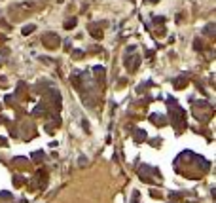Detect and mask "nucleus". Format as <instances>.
Listing matches in <instances>:
<instances>
[{"label":"nucleus","mask_w":216,"mask_h":203,"mask_svg":"<svg viewBox=\"0 0 216 203\" xmlns=\"http://www.w3.org/2000/svg\"><path fill=\"white\" fill-rule=\"evenodd\" d=\"M32 188H44L46 184H48V175H46V171L44 169H40V171H36V175H34V178H32Z\"/></svg>","instance_id":"nucleus-2"},{"label":"nucleus","mask_w":216,"mask_h":203,"mask_svg":"<svg viewBox=\"0 0 216 203\" xmlns=\"http://www.w3.org/2000/svg\"><path fill=\"white\" fill-rule=\"evenodd\" d=\"M82 123H84V129H86V131H89V123H87V120H84Z\"/></svg>","instance_id":"nucleus-14"},{"label":"nucleus","mask_w":216,"mask_h":203,"mask_svg":"<svg viewBox=\"0 0 216 203\" xmlns=\"http://www.w3.org/2000/svg\"><path fill=\"white\" fill-rule=\"evenodd\" d=\"M150 120H152V122L154 123H159V127H163V125H165V118H163V116H159V114H152V116H150Z\"/></svg>","instance_id":"nucleus-5"},{"label":"nucleus","mask_w":216,"mask_h":203,"mask_svg":"<svg viewBox=\"0 0 216 203\" xmlns=\"http://www.w3.org/2000/svg\"><path fill=\"white\" fill-rule=\"evenodd\" d=\"M169 106H171V112H169V114H171V122L176 125V129L184 127L186 125V112L180 108L173 99H169Z\"/></svg>","instance_id":"nucleus-1"},{"label":"nucleus","mask_w":216,"mask_h":203,"mask_svg":"<svg viewBox=\"0 0 216 203\" xmlns=\"http://www.w3.org/2000/svg\"><path fill=\"white\" fill-rule=\"evenodd\" d=\"M0 198H6V199H10V198H12V194H10V192H0Z\"/></svg>","instance_id":"nucleus-11"},{"label":"nucleus","mask_w":216,"mask_h":203,"mask_svg":"<svg viewBox=\"0 0 216 203\" xmlns=\"http://www.w3.org/2000/svg\"><path fill=\"white\" fill-rule=\"evenodd\" d=\"M72 55H74V59H80L82 55H84V51H74V53H72Z\"/></svg>","instance_id":"nucleus-12"},{"label":"nucleus","mask_w":216,"mask_h":203,"mask_svg":"<svg viewBox=\"0 0 216 203\" xmlns=\"http://www.w3.org/2000/svg\"><path fill=\"white\" fill-rule=\"evenodd\" d=\"M32 31H34V25H27V27L23 29V34H25V36H27V34H31Z\"/></svg>","instance_id":"nucleus-9"},{"label":"nucleus","mask_w":216,"mask_h":203,"mask_svg":"<svg viewBox=\"0 0 216 203\" xmlns=\"http://www.w3.org/2000/svg\"><path fill=\"white\" fill-rule=\"evenodd\" d=\"M44 44L48 46V48H55V46L59 44V38L55 36L53 32H51V34H46V36H44Z\"/></svg>","instance_id":"nucleus-3"},{"label":"nucleus","mask_w":216,"mask_h":203,"mask_svg":"<svg viewBox=\"0 0 216 203\" xmlns=\"http://www.w3.org/2000/svg\"><path fill=\"white\" fill-rule=\"evenodd\" d=\"M74 27H76V19H74V17L68 19V21L65 23V29H74Z\"/></svg>","instance_id":"nucleus-8"},{"label":"nucleus","mask_w":216,"mask_h":203,"mask_svg":"<svg viewBox=\"0 0 216 203\" xmlns=\"http://www.w3.org/2000/svg\"><path fill=\"white\" fill-rule=\"evenodd\" d=\"M19 203H27V199H21V201H19Z\"/></svg>","instance_id":"nucleus-15"},{"label":"nucleus","mask_w":216,"mask_h":203,"mask_svg":"<svg viewBox=\"0 0 216 203\" xmlns=\"http://www.w3.org/2000/svg\"><path fill=\"white\" fill-rule=\"evenodd\" d=\"M205 32H207L209 36H212V32H214V25H207V29H205Z\"/></svg>","instance_id":"nucleus-10"},{"label":"nucleus","mask_w":216,"mask_h":203,"mask_svg":"<svg viewBox=\"0 0 216 203\" xmlns=\"http://www.w3.org/2000/svg\"><path fill=\"white\" fill-rule=\"evenodd\" d=\"M186 84H188V80H186V78H176V82H175V87H176V89H182V87H184Z\"/></svg>","instance_id":"nucleus-6"},{"label":"nucleus","mask_w":216,"mask_h":203,"mask_svg":"<svg viewBox=\"0 0 216 203\" xmlns=\"http://www.w3.org/2000/svg\"><path fill=\"white\" fill-rule=\"evenodd\" d=\"M133 139H135L137 142H144V140H146V131H144V129H135Z\"/></svg>","instance_id":"nucleus-4"},{"label":"nucleus","mask_w":216,"mask_h":203,"mask_svg":"<svg viewBox=\"0 0 216 203\" xmlns=\"http://www.w3.org/2000/svg\"><path fill=\"white\" fill-rule=\"evenodd\" d=\"M171 198H175V199H180V198H182V194H178V192H173V194H171Z\"/></svg>","instance_id":"nucleus-13"},{"label":"nucleus","mask_w":216,"mask_h":203,"mask_svg":"<svg viewBox=\"0 0 216 203\" xmlns=\"http://www.w3.org/2000/svg\"><path fill=\"white\" fill-rule=\"evenodd\" d=\"M44 112H46V104H38V106L32 110V114H34V116H42Z\"/></svg>","instance_id":"nucleus-7"}]
</instances>
